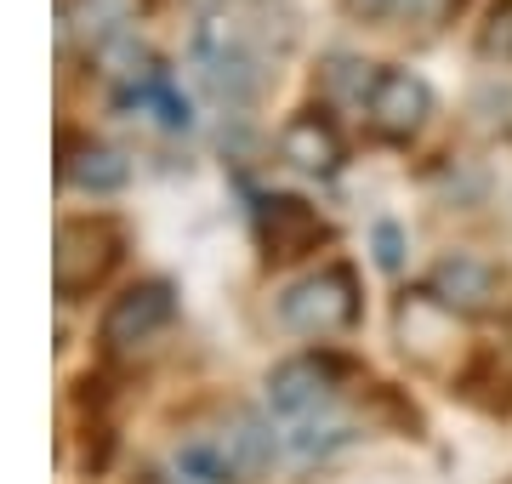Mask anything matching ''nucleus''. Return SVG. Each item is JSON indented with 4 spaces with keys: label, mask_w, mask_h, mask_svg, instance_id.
Wrapping results in <instances>:
<instances>
[{
    "label": "nucleus",
    "mask_w": 512,
    "mask_h": 484,
    "mask_svg": "<svg viewBox=\"0 0 512 484\" xmlns=\"http://www.w3.org/2000/svg\"><path fill=\"white\" fill-rule=\"evenodd\" d=\"M359 371L348 354L336 348H313V354H296V359H279L268 371V405L285 416V422H308V416H325L336 388Z\"/></svg>",
    "instance_id": "obj_3"
},
{
    "label": "nucleus",
    "mask_w": 512,
    "mask_h": 484,
    "mask_svg": "<svg viewBox=\"0 0 512 484\" xmlns=\"http://www.w3.org/2000/svg\"><path fill=\"white\" fill-rule=\"evenodd\" d=\"M131 6H137V0H69V6H63V23H69V29H86L92 40H109L131 23Z\"/></svg>",
    "instance_id": "obj_14"
},
{
    "label": "nucleus",
    "mask_w": 512,
    "mask_h": 484,
    "mask_svg": "<svg viewBox=\"0 0 512 484\" xmlns=\"http://www.w3.org/2000/svg\"><path fill=\"white\" fill-rule=\"evenodd\" d=\"M200 6H217V0H200Z\"/></svg>",
    "instance_id": "obj_20"
},
{
    "label": "nucleus",
    "mask_w": 512,
    "mask_h": 484,
    "mask_svg": "<svg viewBox=\"0 0 512 484\" xmlns=\"http://www.w3.org/2000/svg\"><path fill=\"white\" fill-rule=\"evenodd\" d=\"M478 57L512 63V0H490V6H484V23H478Z\"/></svg>",
    "instance_id": "obj_16"
},
{
    "label": "nucleus",
    "mask_w": 512,
    "mask_h": 484,
    "mask_svg": "<svg viewBox=\"0 0 512 484\" xmlns=\"http://www.w3.org/2000/svg\"><path fill=\"white\" fill-rule=\"evenodd\" d=\"M177 479H188V484H245L234 456H228V445H222V439H205V433L177 445Z\"/></svg>",
    "instance_id": "obj_13"
},
{
    "label": "nucleus",
    "mask_w": 512,
    "mask_h": 484,
    "mask_svg": "<svg viewBox=\"0 0 512 484\" xmlns=\"http://www.w3.org/2000/svg\"><path fill=\"white\" fill-rule=\"evenodd\" d=\"M256 228H262V251L274 262L319 257V245H330V223L302 194H268L256 205Z\"/></svg>",
    "instance_id": "obj_6"
},
{
    "label": "nucleus",
    "mask_w": 512,
    "mask_h": 484,
    "mask_svg": "<svg viewBox=\"0 0 512 484\" xmlns=\"http://www.w3.org/2000/svg\"><path fill=\"white\" fill-rule=\"evenodd\" d=\"M120 103H126V109H137V114H148V120H160L165 131H188V126H194L183 86L165 75V69H148L143 80H131L126 92H120Z\"/></svg>",
    "instance_id": "obj_11"
},
{
    "label": "nucleus",
    "mask_w": 512,
    "mask_h": 484,
    "mask_svg": "<svg viewBox=\"0 0 512 484\" xmlns=\"http://www.w3.org/2000/svg\"><path fill=\"white\" fill-rule=\"evenodd\" d=\"M171 319H177V291L165 280L126 285V291L103 308V319H97V342H103L109 354H131V348H148Z\"/></svg>",
    "instance_id": "obj_4"
},
{
    "label": "nucleus",
    "mask_w": 512,
    "mask_h": 484,
    "mask_svg": "<svg viewBox=\"0 0 512 484\" xmlns=\"http://www.w3.org/2000/svg\"><path fill=\"white\" fill-rule=\"evenodd\" d=\"M279 154H285L296 171L330 177V171L342 166V131H336V120H330L325 109H302V114L285 120V131H279Z\"/></svg>",
    "instance_id": "obj_10"
},
{
    "label": "nucleus",
    "mask_w": 512,
    "mask_h": 484,
    "mask_svg": "<svg viewBox=\"0 0 512 484\" xmlns=\"http://www.w3.org/2000/svg\"><path fill=\"white\" fill-rule=\"evenodd\" d=\"M120 257H126V228L114 217H63L57 223V257H52L57 297L63 302L92 297L120 268Z\"/></svg>",
    "instance_id": "obj_2"
},
{
    "label": "nucleus",
    "mask_w": 512,
    "mask_h": 484,
    "mask_svg": "<svg viewBox=\"0 0 512 484\" xmlns=\"http://www.w3.org/2000/svg\"><path fill=\"white\" fill-rule=\"evenodd\" d=\"M194 63L205 69V80H211V92L228 97V103H251L256 86H262V75H256V57L251 46L228 29V23H200L194 29Z\"/></svg>",
    "instance_id": "obj_7"
},
{
    "label": "nucleus",
    "mask_w": 512,
    "mask_h": 484,
    "mask_svg": "<svg viewBox=\"0 0 512 484\" xmlns=\"http://www.w3.org/2000/svg\"><path fill=\"white\" fill-rule=\"evenodd\" d=\"M370 251H376V268L399 274V268H404V234H399V223H376V228H370Z\"/></svg>",
    "instance_id": "obj_17"
},
{
    "label": "nucleus",
    "mask_w": 512,
    "mask_h": 484,
    "mask_svg": "<svg viewBox=\"0 0 512 484\" xmlns=\"http://www.w3.org/2000/svg\"><path fill=\"white\" fill-rule=\"evenodd\" d=\"M365 314V291H359V268L353 262H325L302 274L296 285L279 291V325L296 336H313V342H330V336H348Z\"/></svg>",
    "instance_id": "obj_1"
},
{
    "label": "nucleus",
    "mask_w": 512,
    "mask_h": 484,
    "mask_svg": "<svg viewBox=\"0 0 512 484\" xmlns=\"http://www.w3.org/2000/svg\"><path fill=\"white\" fill-rule=\"evenodd\" d=\"M353 439L348 422H336V416H308V422H291V450L302 456V462H313V456H330V450H342Z\"/></svg>",
    "instance_id": "obj_15"
},
{
    "label": "nucleus",
    "mask_w": 512,
    "mask_h": 484,
    "mask_svg": "<svg viewBox=\"0 0 512 484\" xmlns=\"http://www.w3.org/2000/svg\"><path fill=\"white\" fill-rule=\"evenodd\" d=\"M222 445H228V456H234V467H239L245 484H256L268 467H274V433H268V422L251 416V410H239L234 422L222 428Z\"/></svg>",
    "instance_id": "obj_12"
},
{
    "label": "nucleus",
    "mask_w": 512,
    "mask_h": 484,
    "mask_svg": "<svg viewBox=\"0 0 512 484\" xmlns=\"http://www.w3.org/2000/svg\"><path fill=\"white\" fill-rule=\"evenodd\" d=\"M427 297L439 302L444 314H484L501 297V274H495V262L473 257V251H450V257L433 262Z\"/></svg>",
    "instance_id": "obj_8"
},
{
    "label": "nucleus",
    "mask_w": 512,
    "mask_h": 484,
    "mask_svg": "<svg viewBox=\"0 0 512 484\" xmlns=\"http://www.w3.org/2000/svg\"><path fill=\"white\" fill-rule=\"evenodd\" d=\"M57 177L74 188H86V194H120V188L131 183V160L120 149H109V143H80L74 131H63L57 137Z\"/></svg>",
    "instance_id": "obj_9"
},
{
    "label": "nucleus",
    "mask_w": 512,
    "mask_h": 484,
    "mask_svg": "<svg viewBox=\"0 0 512 484\" xmlns=\"http://www.w3.org/2000/svg\"><path fill=\"white\" fill-rule=\"evenodd\" d=\"M427 114H433V86L410 69H376L365 92V120L376 137L387 143H410L421 126H427Z\"/></svg>",
    "instance_id": "obj_5"
},
{
    "label": "nucleus",
    "mask_w": 512,
    "mask_h": 484,
    "mask_svg": "<svg viewBox=\"0 0 512 484\" xmlns=\"http://www.w3.org/2000/svg\"><path fill=\"white\" fill-rule=\"evenodd\" d=\"M137 484H183V479H171V473H160V467H137Z\"/></svg>",
    "instance_id": "obj_19"
},
{
    "label": "nucleus",
    "mask_w": 512,
    "mask_h": 484,
    "mask_svg": "<svg viewBox=\"0 0 512 484\" xmlns=\"http://www.w3.org/2000/svg\"><path fill=\"white\" fill-rule=\"evenodd\" d=\"M342 6H348L353 18H399V0H342Z\"/></svg>",
    "instance_id": "obj_18"
}]
</instances>
